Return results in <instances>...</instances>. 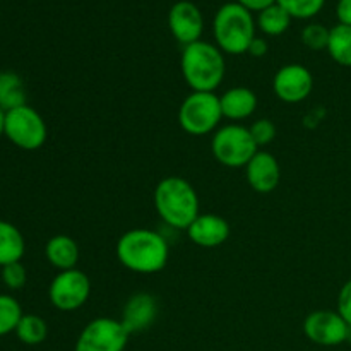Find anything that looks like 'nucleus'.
<instances>
[{
    "mask_svg": "<svg viewBox=\"0 0 351 351\" xmlns=\"http://www.w3.org/2000/svg\"><path fill=\"white\" fill-rule=\"evenodd\" d=\"M119 263L137 274H154L165 269L170 247L161 233L149 228L127 230L115 247Z\"/></svg>",
    "mask_w": 351,
    "mask_h": 351,
    "instance_id": "1",
    "label": "nucleus"
},
{
    "mask_svg": "<svg viewBox=\"0 0 351 351\" xmlns=\"http://www.w3.org/2000/svg\"><path fill=\"white\" fill-rule=\"evenodd\" d=\"M184 81L192 91L215 93L226 74L223 51L209 41H195L184 47L180 58Z\"/></svg>",
    "mask_w": 351,
    "mask_h": 351,
    "instance_id": "2",
    "label": "nucleus"
},
{
    "mask_svg": "<svg viewBox=\"0 0 351 351\" xmlns=\"http://www.w3.org/2000/svg\"><path fill=\"white\" fill-rule=\"evenodd\" d=\"M154 208L158 216L175 230H187L201 215L199 195L194 185L184 177L163 178L154 189Z\"/></svg>",
    "mask_w": 351,
    "mask_h": 351,
    "instance_id": "3",
    "label": "nucleus"
},
{
    "mask_svg": "<svg viewBox=\"0 0 351 351\" xmlns=\"http://www.w3.org/2000/svg\"><path fill=\"white\" fill-rule=\"evenodd\" d=\"M257 23L250 10L239 2L223 3L213 19L215 45L228 55L247 53L256 34Z\"/></svg>",
    "mask_w": 351,
    "mask_h": 351,
    "instance_id": "4",
    "label": "nucleus"
},
{
    "mask_svg": "<svg viewBox=\"0 0 351 351\" xmlns=\"http://www.w3.org/2000/svg\"><path fill=\"white\" fill-rule=\"evenodd\" d=\"M257 151L259 147L245 125L228 123L213 134L211 153L226 168H245Z\"/></svg>",
    "mask_w": 351,
    "mask_h": 351,
    "instance_id": "5",
    "label": "nucleus"
},
{
    "mask_svg": "<svg viewBox=\"0 0 351 351\" xmlns=\"http://www.w3.org/2000/svg\"><path fill=\"white\" fill-rule=\"evenodd\" d=\"M221 119V103L215 93L192 91L178 108V123L191 136L215 134Z\"/></svg>",
    "mask_w": 351,
    "mask_h": 351,
    "instance_id": "6",
    "label": "nucleus"
},
{
    "mask_svg": "<svg viewBox=\"0 0 351 351\" xmlns=\"http://www.w3.org/2000/svg\"><path fill=\"white\" fill-rule=\"evenodd\" d=\"M3 136L24 151H36L47 143L48 127L43 117L26 103L5 112Z\"/></svg>",
    "mask_w": 351,
    "mask_h": 351,
    "instance_id": "7",
    "label": "nucleus"
},
{
    "mask_svg": "<svg viewBox=\"0 0 351 351\" xmlns=\"http://www.w3.org/2000/svg\"><path fill=\"white\" fill-rule=\"evenodd\" d=\"M129 336L120 319L96 317L79 332L74 351H123Z\"/></svg>",
    "mask_w": 351,
    "mask_h": 351,
    "instance_id": "8",
    "label": "nucleus"
},
{
    "mask_svg": "<svg viewBox=\"0 0 351 351\" xmlns=\"http://www.w3.org/2000/svg\"><path fill=\"white\" fill-rule=\"evenodd\" d=\"M89 295H91V281L88 274L77 267L60 271L51 280L48 288L50 304L62 312H74L84 307L86 302L89 300Z\"/></svg>",
    "mask_w": 351,
    "mask_h": 351,
    "instance_id": "9",
    "label": "nucleus"
},
{
    "mask_svg": "<svg viewBox=\"0 0 351 351\" xmlns=\"http://www.w3.org/2000/svg\"><path fill=\"white\" fill-rule=\"evenodd\" d=\"M350 326L338 311H314L305 317L304 335L308 341L319 346H339L348 341Z\"/></svg>",
    "mask_w": 351,
    "mask_h": 351,
    "instance_id": "10",
    "label": "nucleus"
},
{
    "mask_svg": "<svg viewBox=\"0 0 351 351\" xmlns=\"http://www.w3.org/2000/svg\"><path fill=\"white\" fill-rule=\"evenodd\" d=\"M314 89V75L305 65L287 64L278 69L273 77V91L281 101L295 103L305 101Z\"/></svg>",
    "mask_w": 351,
    "mask_h": 351,
    "instance_id": "11",
    "label": "nucleus"
},
{
    "mask_svg": "<svg viewBox=\"0 0 351 351\" xmlns=\"http://www.w3.org/2000/svg\"><path fill=\"white\" fill-rule=\"evenodd\" d=\"M168 27L171 36L180 45L187 47L201 40L204 31V17L194 2L178 0L168 12Z\"/></svg>",
    "mask_w": 351,
    "mask_h": 351,
    "instance_id": "12",
    "label": "nucleus"
},
{
    "mask_svg": "<svg viewBox=\"0 0 351 351\" xmlns=\"http://www.w3.org/2000/svg\"><path fill=\"white\" fill-rule=\"evenodd\" d=\"M158 317V300L151 293H134L122 308L120 322L129 335H139L149 329Z\"/></svg>",
    "mask_w": 351,
    "mask_h": 351,
    "instance_id": "13",
    "label": "nucleus"
},
{
    "mask_svg": "<svg viewBox=\"0 0 351 351\" xmlns=\"http://www.w3.org/2000/svg\"><path fill=\"white\" fill-rule=\"evenodd\" d=\"M247 184L257 194H271L281 180V168L276 156L267 151H257L245 167Z\"/></svg>",
    "mask_w": 351,
    "mask_h": 351,
    "instance_id": "14",
    "label": "nucleus"
},
{
    "mask_svg": "<svg viewBox=\"0 0 351 351\" xmlns=\"http://www.w3.org/2000/svg\"><path fill=\"white\" fill-rule=\"evenodd\" d=\"M187 235L192 242L202 249H216L230 239V223L223 216L215 213H204L194 219L187 230Z\"/></svg>",
    "mask_w": 351,
    "mask_h": 351,
    "instance_id": "15",
    "label": "nucleus"
},
{
    "mask_svg": "<svg viewBox=\"0 0 351 351\" xmlns=\"http://www.w3.org/2000/svg\"><path fill=\"white\" fill-rule=\"evenodd\" d=\"M221 103L223 119H228L232 122L250 119L257 110V95L250 88L245 86H235L230 88L219 96Z\"/></svg>",
    "mask_w": 351,
    "mask_h": 351,
    "instance_id": "16",
    "label": "nucleus"
},
{
    "mask_svg": "<svg viewBox=\"0 0 351 351\" xmlns=\"http://www.w3.org/2000/svg\"><path fill=\"white\" fill-rule=\"evenodd\" d=\"M45 256L47 261L58 271L75 269L81 257L77 242L69 235H55L51 237L45 247Z\"/></svg>",
    "mask_w": 351,
    "mask_h": 351,
    "instance_id": "17",
    "label": "nucleus"
},
{
    "mask_svg": "<svg viewBox=\"0 0 351 351\" xmlns=\"http://www.w3.org/2000/svg\"><path fill=\"white\" fill-rule=\"evenodd\" d=\"M26 252L23 233L12 223L0 219V267L21 263Z\"/></svg>",
    "mask_w": 351,
    "mask_h": 351,
    "instance_id": "18",
    "label": "nucleus"
},
{
    "mask_svg": "<svg viewBox=\"0 0 351 351\" xmlns=\"http://www.w3.org/2000/svg\"><path fill=\"white\" fill-rule=\"evenodd\" d=\"M26 105V86L19 74L10 71L0 72V108L3 112Z\"/></svg>",
    "mask_w": 351,
    "mask_h": 351,
    "instance_id": "19",
    "label": "nucleus"
},
{
    "mask_svg": "<svg viewBox=\"0 0 351 351\" xmlns=\"http://www.w3.org/2000/svg\"><path fill=\"white\" fill-rule=\"evenodd\" d=\"M328 53L341 67H351V26L336 24L329 31Z\"/></svg>",
    "mask_w": 351,
    "mask_h": 351,
    "instance_id": "20",
    "label": "nucleus"
},
{
    "mask_svg": "<svg viewBox=\"0 0 351 351\" xmlns=\"http://www.w3.org/2000/svg\"><path fill=\"white\" fill-rule=\"evenodd\" d=\"M290 24L291 16L278 2L259 12V17H257V27L266 36H281L287 33Z\"/></svg>",
    "mask_w": 351,
    "mask_h": 351,
    "instance_id": "21",
    "label": "nucleus"
},
{
    "mask_svg": "<svg viewBox=\"0 0 351 351\" xmlns=\"http://www.w3.org/2000/svg\"><path fill=\"white\" fill-rule=\"evenodd\" d=\"M16 336L23 345H41L48 336V326L45 319L40 317V315L24 314L16 328Z\"/></svg>",
    "mask_w": 351,
    "mask_h": 351,
    "instance_id": "22",
    "label": "nucleus"
},
{
    "mask_svg": "<svg viewBox=\"0 0 351 351\" xmlns=\"http://www.w3.org/2000/svg\"><path fill=\"white\" fill-rule=\"evenodd\" d=\"M23 315L21 304L12 295H0V338L10 335V332H16Z\"/></svg>",
    "mask_w": 351,
    "mask_h": 351,
    "instance_id": "23",
    "label": "nucleus"
},
{
    "mask_svg": "<svg viewBox=\"0 0 351 351\" xmlns=\"http://www.w3.org/2000/svg\"><path fill=\"white\" fill-rule=\"evenodd\" d=\"M291 19H312L324 9L326 0H276Z\"/></svg>",
    "mask_w": 351,
    "mask_h": 351,
    "instance_id": "24",
    "label": "nucleus"
},
{
    "mask_svg": "<svg viewBox=\"0 0 351 351\" xmlns=\"http://www.w3.org/2000/svg\"><path fill=\"white\" fill-rule=\"evenodd\" d=\"M329 31L324 24L311 23L302 29V43L311 50H326L329 43Z\"/></svg>",
    "mask_w": 351,
    "mask_h": 351,
    "instance_id": "25",
    "label": "nucleus"
},
{
    "mask_svg": "<svg viewBox=\"0 0 351 351\" xmlns=\"http://www.w3.org/2000/svg\"><path fill=\"white\" fill-rule=\"evenodd\" d=\"M250 134H252L254 141H256L257 147L267 146L274 141L276 137V125L271 122L269 119H259L249 127Z\"/></svg>",
    "mask_w": 351,
    "mask_h": 351,
    "instance_id": "26",
    "label": "nucleus"
},
{
    "mask_svg": "<svg viewBox=\"0 0 351 351\" xmlns=\"http://www.w3.org/2000/svg\"><path fill=\"white\" fill-rule=\"evenodd\" d=\"M2 281L9 290H21L27 281L26 267L21 263L9 264L2 267Z\"/></svg>",
    "mask_w": 351,
    "mask_h": 351,
    "instance_id": "27",
    "label": "nucleus"
},
{
    "mask_svg": "<svg viewBox=\"0 0 351 351\" xmlns=\"http://www.w3.org/2000/svg\"><path fill=\"white\" fill-rule=\"evenodd\" d=\"M338 314L345 319L346 324L351 328V280L346 281L338 293Z\"/></svg>",
    "mask_w": 351,
    "mask_h": 351,
    "instance_id": "28",
    "label": "nucleus"
},
{
    "mask_svg": "<svg viewBox=\"0 0 351 351\" xmlns=\"http://www.w3.org/2000/svg\"><path fill=\"white\" fill-rule=\"evenodd\" d=\"M336 17H338L339 24L351 26V0H338Z\"/></svg>",
    "mask_w": 351,
    "mask_h": 351,
    "instance_id": "29",
    "label": "nucleus"
},
{
    "mask_svg": "<svg viewBox=\"0 0 351 351\" xmlns=\"http://www.w3.org/2000/svg\"><path fill=\"white\" fill-rule=\"evenodd\" d=\"M267 50H269V43H267L266 40H264L263 36H256L252 40V43H250L249 50H247V53L252 55V57H264V55L267 53Z\"/></svg>",
    "mask_w": 351,
    "mask_h": 351,
    "instance_id": "30",
    "label": "nucleus"
},
{
    "mask_svg": "<svg viewBox=\"0 0 351 351\" xmlns=\"http://www.w3.org/2000/svg\"><path fill=\"white\" fill-rule=\"evenodd\" d=\"M237 2L245 7L247 10H250V12H263L267 7L274 5L276 0H237Z\"/></svg>",
    "mask_w": 351,
    "mask_h": 351,
    "instance_id": "31",
    "label": "nucleus"
},
{
    "mask_svg": "<svg viewBox=\"0 0 351 351\" xmlns=\"http://www.w3.org/2000/svg\"><path fill=\"white\" fill-rule=\"evenodd\" d=\"M3 122H5V112L0 108V136H3Z\"/></svg>",
    "mask_w": 351,
    "mask_h": 351,
    "instance_id": "32",
    "label": "nucleus"
}]
</instances>
